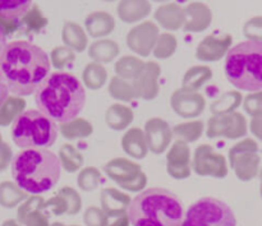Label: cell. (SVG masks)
Here are the masks:
<instances>
[{
  "label": "cell",
  "instance_id": "obj_37",
  "mask_svg": "<svg viewBox=\"0 0 262 226\" xmlns=\"http://www.w3.org/2000/svg\"><path fill=\"white\" fill-rule=\"evenodd\" d=\"M107 92H109V95L113 99L123 102H130L136 97L132 83H130L129 81H125V79L120 78V77L118 76L113 77V78L110 79Z\"/></svg>",
  "mask_w": 262,
  "mask_h": 226
},
{
  "label": "cell",
  "instance_id": "obj_38",
  "mask_svg": "<svg viewBox=\"0 0 262 226\" xmlns=\"http://www.w3.org/2000/svg\"><path fill=\"white\" fill-rule=\"evenodd\" d=\"M177 46H178V41L176 36L168 32L161 33L154 46L152 54L156 59H168L174 55Z\"/></svg>",
  "mask_w": 262,
  "mask_h": 226
},
{
  "label": "cell",
  "instance_id": "obj_40",
  "mask_svg": "<svg viewBox=\"0 0 262 226\" xmlns=\"http://www.w3.org/2000/svg\"><path fill=\"white\" fill-rule=\"evenodd\" d=\"M100 182H101V173L95 166H87L82 169L77 176V184L83 192H92L97 189Z\"/></svg>",
  "mask_w": 262,
  "mask_h": 226
},
{
  "label": "cell",
  "instance_id": "obj_45",
  "mask_svg": "<svg viewBox=\"0 0 262 226\" xmlns=\"http://www.w3.org/2000/svg\"><path fill=\"white\" fill-rule=\"evenodd\" d=\"M43 210L49 214V216H61L68 212V206H67L66 199L59 194L49 198L43 204Z\"/></svg>",
  "mask_w": 262,
  "mask_h": 226
},
{
  "label": "cell",
  "instance_id": "obj_14",
  "mask_svg": "<svg viewBox=\"0 0 262 226\" xmlns=\"http://www.w3.org/2000/svg\"><path fill=\"white\" fill-rule=\"evenodd\" d=\"M161 74V68L155 61L145 63L140 73L132 79V87L135 91V96L137 99L151 101L155 99L160 91L159 77Z\"/></svg>",
  "mask_w": 262,
  "mask_h": 226
},
{
  "label": "cell",
  "instance_id": "obj_31",
  "mask_svg": "<svg viewBox=\"0 0 262 226\" xmlns=\"http://www.w3.org/2000/svg\"><path fill=\"white\" fill-rule=\"evenodd\" d=\"M212 78V71L207 65H194L186 72L183 77L184 88L199 91Z\"/></svg>",
  "mask_w": 262,
  "mask_h": 226
},
{
  "label": "cell",
  "instance_id": "obj_50",
  "mask_svg": "<svg viewBox=\"0 0 262 226\" xmlns=\"http://www.w3.org/2000/svg\"><path fill=\"white\" fill-rule=\"evenodd\" d=\"M2 226H22V225H20L18 221H15V220H7V221H4V224Z\"/></svg>",
  "mask_w": 262,
  "mask_h": 226
},
{
  "label": "cell",
  "instance_id": "obj_41",
  "mask_svg": "<svg viewBox=\"0 0 262 226\" xmlns=\"http://www.w3.org/2000/svg\"><path fill=\"white\" fill-rule=\"evenodd\" d=\"M74 60H76V54L72 49H69L66 45L56 46L50 54V63L58 71H63V69L68 68L69 65L74 63Z\"/></svg>",
  "mask_w": 262,
  "mask_h": 226
},
{
  "label": "cell",
  "instance_id": "obj_35",
  "mask_svg": "<svg viewBox=\"0 0 262 226\" xmlns=\"http://www.w3.org/2000/svg\"><path fill=\"white\" fill-rule=\"evenodd\" d=\"M26 101L19 96H8L4 104L0 106V125L12 124L23 111Z\"/></svg>",
  "mask_w": 262,
  "mask_h": 226
},
{
  "label": "cell",
  "instance_id": "obj_7",
  "mask_svg": "<svg viewBox=\"0 0 262 226\" xmlns=\"http://www.w3.org/2000/svg\"><path fill=\"white\" fill-rule=\"evenodd\" d=\"M234 212L227 204L205 197L192 205L184 215L182 226H235Z\"/></svg>",
  "mask_w": 262,
  "mask_h": 226
},
{
  "label": "cell",
  "instance_id": "obj_1",
  "mask_svg": "<svg viewBox=\"0 0 262 226\" xmlns=\"http://www.w3.org/2000/svg\"><path fill=\"white\" fill-rule=\"evenodd\" d=\"M0 73L10 94L28 96L50 73V60L45 51L28 41L5 43L0 53Z\"/></svg>",
  "mask_w": 262,
  "mask_h": 226
},
{
  "label": "cell",
  "instance_id": "obj_48",
  "mask_svg": "<svg viewBox=\"0 0 262 226\" xmlns=\"http://www.w3.org/2000/svg\"><path fill=\"white\" fill-rule=\"evenodd\" d=\"M107 226H129V217H128V214L123 215V216L120 217H117V219H114V221L109 222Z\"/></svg>",
  "mask_w": 262,
  "mask_h": 226
},
{
  "label": "cell",
  "instance_id": "obj_33",
  "mask_svg": "<svg viewBox=\"0 0 262 226\" xmlns=\"http://www.w3.org/2000/svg\"><path fill=\"white\" fill-rule=\"evenodd\" d=\"M28 198V193L12 182L0 184V206L4 209H13Z\"/></svg>",
  "mask_w": 262,
  "mask_h": 226
},
{
  "label": "cell",
  "instance_id": "obj_15",
  "mask_svg": "<svg viewBox=\"0 0 262 226\" xmlns=\"http://www.w3.org/2000/svg\"><path fill=\"white\" fill-rule=\"evenodd\" d=\"M143 133H145L148 151L155 155H161L165 152L173 140V130L170 125L161 118L148 119L145 124Z\"/></svg>",
  "mask_w": 262,
  "mask_h": 226
},
{
  "label": "cell",
  "instance_id": "obj_3",
  "mask_svg": "<svg viewBox=\"0 0 262 226\" xmlns=\"http://www.w3.org/2000/svg\"><path fill=\"white\" fill-rule=\"evenodd\" d=\"M61 165L58 155L46 148H27L15 156L12 176L26 193L41 194L50 191L60 179Z\"/></svg>",
  "mask_w": 262,
  "mask_h": 226
},
{
  "label": "cell",
  "instance_id": "obj_53",
  "mask_svg": "<svg viewBox=\"0 0 262 226\" xmlns=\"http://www.w3.org/2000/svg\"><path fill=\"white\" fill-rule=\"evenodd\" d=\"M102 2H105V3H113V2H117V0H102Z\"/></svg>",
  "mask_w": 262,
  "mask_h": 226
},
{
  "label": "cell",
  "instance_id": "obj_47",
  "mask_svg": "<svg viewBox=\"0 0 262 226\" xmlns=\"http://www.w3.org/2000/svg\"><path fill=\"white\" fill-rule=\"evenodd\" d=\"M8 96H9V89H8L7 83H5L4 77L0 73V106L4 104V101L8 99Z\"/></svg>",
  "mask_w": 262,
  "mask_h": 226
},
{
  "label": "cell",
  "instance_id": "obj_4",
  "mask_svg": "<svg viewBox=\"0 0 262 226\" xmlns=\"http://www.w3.org/2000/svg\"><path fill=\"white\" fill-rule=\"evenodd\" d=\"M128 217L132 226H182L183 202L168 189H146L130 201Z\"/></svg>",
  "mask_w": 262,
  "mask_h": 226
},
{
  "label": "cell",
  "instance_id": "obj_55",
  "mask_svg": "<svg viewBox=\"0 0 262 226\" xmlns=\"http://www.w3.org/2000/svg\"><path fill=\"white\" fill-rule=\"evenodd\" d=\"M72 226H77V225H72Z\"/></svg>",
  "mask_w": 262,
  "mask_h": 226
},
{
  "label": "cell",
  "instance_id": "obj_8",
  "mask_svg": "<svg viewBox=\"0 0 262 226\" xmlns=\"http://www.w3.org/2000/svg\"><path fill=\"white\" fill-rule=\"evenodd\" d=\"M104 171L107 178L128 192L137 193L147 186V176L141 166L128 159H113L105 164Z\"/></svg>",
  "mask_w": 262,
  "mask_h": 226
},
{
  "label": "cell",
  "instance_id": "obj_27",
  "mask_svg": "<svg viewBox=\"0 0 262 226\" xmlns=\"http://www.w3.org/2000/svg\"><path fill=\"white\" fill-rule=\"evenodd\" d=\"M61 38H63L64 45L68 46L73 51H77V53H82V51L86 50L87 43H89L83 28L78 23L69 22V20L64 22Z\"/></svg>",
  "mask_w": 262,
  "mask_h": 226
},
{
  "label": "cell",
  "instance_id": "obj_24",
  "mask_svg": "<svg viewBox=\"0 0 262 226\" xmlns=\"http://www.w3.org/2000/svg\"><path fill=\"white\" fill-rule=\"evenodd\" d=\"M123 151L136 160H142L148 153L145 133L140 128H130L122 138Z\"/></svg>",
  "mask_w": 262,
  "mask_h": 226
},
{
  "label": "cell",
  "instance_id": "obj_9",
  "mask_svg": "<svg viewBox=\"0 0 262 226\" xmlns=\"http://www.w3.org/2000/svg\"><path fill=\"white\" fill-rule=\"evenodd\" d=\"M192 169L200 176L225 178L228 174L224 156L217 153L211 146L201 145L196 148L192 160Z\"/></svg>",
  "mask_w": 262,
  "mask_h": 226
},
{
  "label": "cell",
  "instance_id": "obj_16",
  "mask_svg": "<svg viewBox=\"0 0 262 226\" xmlns=\"http://www.w3.org/2000/svg\"><path fill=\"white\" fill-rule=\"evenodd\" d=\"M166 171L171 178L178 180L188 179L191 176V150L187 143L177 141L171 145L166 155Z\"/></svg>",
  "mask_w": 262,
  "mask_h": 226
},
{
  "label": "cell",
  "instance_id": "obj_46",
  "mask_svg": "<svg viewBox=\"0 0 262 226\" xmlns=\"http://www.w3.org/2000/svg\"><path fill=\"white\" fill-rule=\"evenodd\" d=\"M245 35L251 41L262 42V18H253L248 20L245 26Z\"/></svg>",
  "mask_w": 262,
  "mask_h": 226
},
{
  "label": "cell",
  "instance_id": "obj_6",
  "mask_svg": "<svg viewBox=\"0 0 262 226\" xmlns=\"http://www.w3.org/2000/svg\"><path fill=\"white\" fill-rule=\"evenodd\" d=\"M10 134L20 148H46L55 143L58 125L40 110L30 109L12 123Z\"/></svg>",
  "mask_w": 262,
  "mask_h": 226
},
{
  "label": "cell",
  "instance_id": "obj_49",
  "mask_svg": "<svg viewBox=\"0 0 262 226\" xmlns=\"http://www.w3.org/2000/svg\"><path fill=\"white\" fill-rule=\"evenodd\" d=\"M4 46H5V31L4 28L2 27V25H0V53H2Z\"/></svg>",
  "mask_w": 262,
  "mask_h": 226
},
{
  "label": "cell",
  "instance_id": "obj_22",
  "mask_svg": "<svg viewBox=\"0 0 262 226\" xmlns=\"http://www.w3.org/2000/svg\"><path fill=\"white\" fill-rule=\"evenodd\" d=\"M151 13L148 0H120L117 7V14L124 23H136Z\"/></svg>",
  "mask_w": 262,
  "mask_h": 226
},
{
  "label": "cell",
  "instance_id": "obj_12",
  "mask_svg": "<svg viewBox=\"0 0 262 226\" xmlns=\"http://www.w3.org/2000/svg\"><path fill=\"white\" fill-rule=\"evenodd\" d=\"M159 36H160V32L155 23L150 22V20L142 22L128 32L127 46L130 51L137 55L147 58L152 53Z\"/></svg>",
  "mask_w": 262,
  "mask_h": 226
},
{
  "label": "cell",
  "instance_id": "obj_10",
  "mask_svg": "<svg viewBox=\"0 0 262 226\" xmlns=\"http://www.w3.org/2000/svg\"><path fill=\"white\" fill-rule=\"evenodd\" d=\"M256 150V143L247 140L245 142L238 143L229 152V160L234 168L235 174L241 180H251L255 178L256 169H257V156L250 153Z\"/></svg>",
  "mask_w": 262,
  "mask_h": 226
},
{
  "label": "cell",
  "instance_id": "obj_23",
  "mask_svg": "<svg viewBox=\"0 0 262 226\" xmlns=\"http://www.w3.org/2000/svg\"><path fill=\"white\" fill-rule=\"evenodd\" d=\"M84 27L94 38H101L110 35L115 28V20L112 14L102 10L90 13L84 19Z\"/></svg>",
  "mask_w": 262,
  "mask_h": 226
},
{
  "label": "cell",
  "instance_id": "obj_39",
  "mask_svg": "<svg viewBox=\"0 0 262 226\" xmlns=\"http://www.w3.org/2000/svg\"><path fill=\"white\" fill-rule=\"evenodd\" d=\"M241 102V95L238 92H227L220 96L216 101L210 105V110L214 115H223L233 112Z\"/></svg>",
  "mask_w": 262,
  "mask_h": 226
},
{
  "label": "cell",
  "instance_id": "obj_25",
  "mask_svg": "<svg viewBox=\"0 0 262 226\" xmlns=\"http://www.w3.org/2000/svg\"><path fill=\"white\" fill-rule=\"evenodd\" d=\"M33 0H0V19L17 25L32 8Z\"/></svg>",
  "mask_w": 262,
  "mask_h": 226
},
{
  "label": "cell",
  "instance_id": "obj_51",
  "mask_svg": "<svg viewBox=\"0 0 262 226\" xmlns=\"http://www.w3.org/2000/svg\"><path fill=\"white\" fill-rule=\"evenodd\" d=\"M50 226H66L63 224V222H54V224H51Z\"/></svg>",
  "mask_w": 262,
  "mask_h": 226
},
{
  "label": "cell",
  "instance_id": "obj_44",
  "mask_svg": "<svg viewBox=\"0 0 262 226\" xmlns=\"http://www.w3.org/2000/svg\"><path fill=\"white\" fill-rule=\"evenodd\" d=\"M83 222L86 226H107L110 219L101 209L96 206H90L83 214Z\"/></svg>",
  "mask_w": 262,
  "mask_h": 226
},
{
  "label": "cell",
  "instance_id": "obj_34",
  "mask_svg": "<svg viewBox=\"0 0 262 226\" xmlns=\"http://www.w3.org/2000/svg\"><path fill=\"white\" fill-rule=\"evenodd\" d=\"M59 161L67 173H76L83 166V155L73 145L66 143L59 150Z\"/></svg>",
  "mask_w": 262,
  "mask_h": 226
},
{
  "label": "cell",
  "instance_id": "obj_17",
  "mask_svg": "<svg viewBox=\"0 0 262 226\" xmlns=\"http://www.w3.org/2000/svg\"><path fill=\"white\" fill-rule=\"evenodd\" d=\"M232 45V36L228 33H211L206 36L196 49V58L201 61H217L227 55Z\"/></svg>",
  "mask_w": 262,
  "mask_h": 226
},
{
  "label": "cell",
  "instance_id": "obj_18",
  "mask_svg": "<svg viewBox=\"0 0 262 226\" xmlns=\"http://www.w3.org/2000/svg\"><path fill=\"white\" fill-rule=\"evenodd\" d=\"M45 199L41 196L28 197L17 211L18 222L25 226H50L49 214L43 210Z\"/></svg>",
  "mask_w": 262,
  "mask_h": 226
},
{
  "label": "cell",
  "instance_id": "obj_54",
  "mask_svg": "<svg viewBox=\"0 0 262 226\" xmlns=\"http://www.w3.org/2000/svg\"><path fill=\"white\" fill-rule=\"evenodd\" d=\"M261 194H262V188H261Z\"/></svg>",
  "mask_w": 262,
  "mask_h": 226
},
{
  "label": "cell",
  "instance_id": "obj_5",
  "mask_svg": "<svg viewBox=\"0 0 262 226\" xmlns=\"http://www.w3.org/2000/svg\"><path fill=\"white\" fill-rule=\"evenodd\" d=\"M225 76L238 89L256 92L262 89V42L245 41L227 53Z\"/></svg>",
  "mask_w": 262,
  "mask_h": 226
},
{
  "label": "cell",
  "instance_id": "obj_32",
  "mask_svg": "<svg viewBox=\"0 0 262 226\" xmlns=\"http://www.w3.org/2000/svg\"><path fill=\"white\" fill-rule=\"evenodd\" d=\"M204 122L194 120V122L177 124L171 130H173V137H176L177 141H181V142L184 143H192L201 138V135L204 134Z\"/></svg>",
  "mask_w": 262,
  "mask_h": 226
},
{
  "label": "cell",
  "instance_id": "obj_11",
  "mask_svg": "<svg viewBox=\"0 0 262 226\" xmlns=\"http://www.w3.org/2000/svg\"><path fill=\"white\" fill-rule=\"evenodd\" d=\"M246 133V120L238 112L214 115L207 122L206 135L209 138H238Z\"/></svg>",
  "mask_w": 262,
  "mask_h": 226
},
{
  "label": "cell",
  "instance_id": "obj_13",
  "mask_svg": "<svg viewBox=\"0 0 262 226\" xmlns=\"http://www.w3.org/2000/svg\"><path fill=\"white\" fill-rule=\"evenodd\" d=\"M170 105L178 117L184 119H193L204 112L206 100L199 91H192L182 87L171 95Z\"/></svg>",
  "mask_w": 262,
  "mask_h": 226
},
{
  "label": "cell",
  "instance_id": "obj_28",
  "mask_svg": "<svg viewBox=\"0 0 262 226\" xmlns=\"http://www.w3.org/2000/svg\"><path fill=\"white\" fill-rule=\"evenodd\" d=\"M119 45L115 41L107 40H97L92 42L89 48V56L95 63H110L119 55Z\"/></svg>",
  "mask_w": 262,
  "mask_h": 226
},
{
  "label": "cell",
  "instance_id": "obj_19",
  "mask_svg": "<svg viewBox=\"0 0 262 226\" xmlns=\"http://www.w3.org/2000/svg\"><path fill=\"white\" fill-rule=\"evenodd\" d=\"M101 210L109 219H117L128 214L130 197L117 188H104L101 191Z\"/></svg>",
  "mask_w": 262,
  "mask_h": 226
},
{
  "label": "cell",
  "instance_id": "obj_42",
  "mask_svg": "<svg viewBox=\"0 0 262 226\" xmlns=\"http://www.w3.org/2000/svg\"><path fill=\"white\" fill-rule=\"evenodd\" d=\"M56 194H59V196H61L66 199L67 206H68L67 215L74 216V215L79 214L82 209V198L76 189L72 188V187H63V188L59 189Z\"/></svg>",
  "mask_w": 262,
  "mask_h": 226
},
{
  "label": "cell",
  "instance_id": "obj_36",
  "mask_svg": "<svg viewBox=\"0 0 262 226\" xmlns=\"http://www.w3.org/2000/svg\"><path fill=\"white\" fill-rule=\"evenodd\" d=\"M145 65V61L141 59L136 58V56L125 55L122 56L119 60L115 63V73L118 77L125 79V81L132 82V79L137 76L141 72V69Z\"/></svg>",
  "mask_w": 262,
  "mask_h": 226
},
{
  "label": "cell",
  "instance_id": "obj_20",
  "mask_svg": "<svg viewBox=\"0 0 262 226\" xmlns=\"http://www.w3.org/2000/svg\"><path fill=\"white\" fill-rule=\"evenodd\" d=\"M184 13H186V22L183 25V30L186 32H202L211 25L212 13L204 3H189L184 8Z\"/></svg>",
  "mask_w": 262,
  "mask_h": 226
},
{
  "label": "cell",
  "instance_id": "obj_43",
  "mask_svg": "<svg viewBox=\"0 0 262 226\" xmlns=\"http://www.w3.org/2000/svg\"><path fill=\"white\" fill-rule=\"evenodd\" d=\"M23 19H25L26 26H27V30L33 31V32H38L48 25V19L43 17L37 5H33Z\"/></svg>",
  "mask_w": 262,
  "mask_h": 226
},
{
  "label": "cell",
  "instance_id": "obj_21",
  "mask_svg": "<svg viewBox=\"0 0 262 226\" xmlns=\"http://www.w3.org/2000/svg\"><path fill=\"white\" fill-rule=\"evenodd\" d=\"M156 22L168 31H178L186 22V13L178 3L164 4L156 9L154 14Z\"/></svg>",
  "mask_w": 262,
  "mask_h": 226
},
{
  "label": "cell",
  "instance_id": "obj_26",
  "mask_svg": "<svg viewBox=\"0 0 262 226\" xmlns=\"http://www.w3.org/2000/svg\"><path fill=\"white\" fill-rule=\"evenodd\" d=\"M135 119L133 110L123 104H114L105 112L106 125L113 130H123L130 125Z\"/></svg>",
  "mask_w": 262,
  "mask_h": 226
},
{
  "label": "cell",
  "instance_id": "obj_30",
  "mask_svg": "<svg viewBox=\"0 0 262 226\" xmlns=\"http://www.w3.org/2000/svg\"><path fill=\"white\" fill-rule=\"evenodd\" d=\"M107 81V72L105 66L100 63H90L84 66L83 73H82V82L83 87L89 89L96 91L104 87Z\"/></svg>",
  "mask_w": 262,
  "mask_h": 226
},
{
  "label": "cell",
  "instance_id": "obj_52",
  "mask_svg": "<svg viewBox=\"0 0 262 226\" xmlns=\"http://www.w3.org/2000/svg\"><path fill=\"white\" fill-rule=\"evenodd\" d=\"M152 2H156V3H165V2H170V0H152Z\"/></svg>",
  "mask_w": 262,
  "mask_h": 226
},
{
  "label": "cell",
  "instance_id": "obj_29",
  "mask_svg": "<svg viewBox=\"0 0 262 226\" xmlns=\"http://www.w3.org/2000/svg\"><path fill=\"white\" fill-rule=\"evenodd\" d=\"M59 130L66 140H83V138H87L92 134L94 127L89 120L77 117L66 123H60Z\"/></svg>",
  "mask_w": 262,
  "mask_h": 226
},
{
  "label": "cell",
  "instance_id": "obj_2",
  "mask_svg": "<svg viewBox=\"0 0 262 226\" xmlns=\"http://www.w3.org/2000/svg\"><path fill=\"white\" fill-rule=\"evenodd\" d=\"M38 110L58 123H66L78 117L86 102L83 84L76 76L55 72L43 79L35 91Z\"/></svg>",
  "mask_w": 262,
  "mask_h": 226
}]
</instances>
